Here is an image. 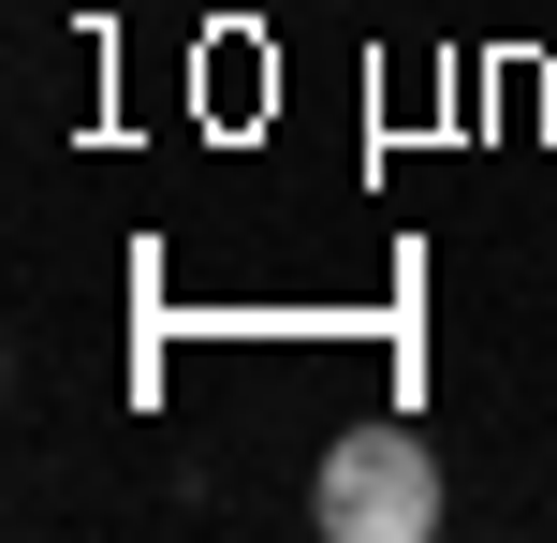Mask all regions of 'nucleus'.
Wrapping results in <instances>:
<instances>
[{
    "mask_svg": "<svg viewBox=\"0 0 557 543\" xmlns=\"http://www.w3.org/2000/svg\"><path fill=\"white\" fill-rule=\"evenodd\" d=\"M308 515H323V543H425L441 529V441H411L396 411L337 427L308 470Z\"/></svg>",
    "mask_w": 557,
    "mask_h": 543,
    "instance_id": "nucleus-1",
    "label": "nucleus"
}]
</instances>
